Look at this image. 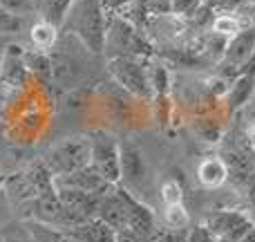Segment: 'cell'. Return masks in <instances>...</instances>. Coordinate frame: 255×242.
I'll list each match as a JSON object with an SVG mask.
<instances>
[{
	"label": "cell",
	"instance_id": "277c9868",
	"mask_svg": "<svg viewBox=\"0 0 255 242\" xmlns=\"http://www.w3.org/2000/svg\"><path fill=\"white\" fill-rule=\"evenodd\" d=\"M148 58H108V70L112 79L139 99H152V88L148 79Z\"/></svg>",
	"mask_w": 255,
	"mask_h": 242
},
{
	"label": "cell",
	"instance_id": "30bf717a",
	"mask_svg": "<svg viewBox=\"0 0 255 242\" xmlns=\"http://www.w3.org/2000/svg\"><path fill=\"white\" fill-rule=\"evenodd\" d=\"M124 198H126V229L152 240L154 231H157V222H154L152 209L145 207L143 202H139L126 186H124Z\"/></svg>",
	"mask_w": 255,
	"mask_h": 242
},
{
	"label": "cell",
	"instance_id": "ab89813d",
	"mask_svg": "<svg viewBox=\"0 0 255 242\" xmlns=\"http://www.w3.org/2000/svg\"><path fill=\"white\" fill-rule=\"evenodd\" d=\"M0 213H2V211H0Z\"/></svg>",
	"mask_w": 255,
	"mask_h": 242
},
{
	"label": "cell",
	"instance_id": "5bb4252c",
	"mask_svg": "<svg viewBox=\"0 0 255 242\" xmlns=\"http://www.w3.org/2000/svg\"><path fill=\"white\" fill-rule=\"evenodd\" d=\"M65 234L79 242H115V229H110L99 218H90L81 225L70 227V229H65Z\"/></svg>",
	"mask_w": 255,
	"mask_h": 242
},
{
	"label": "cell",
	"instance_id": "2e32d148",
	"mask_svg": "<svg viewBox=\"0 0 255 242\" xmlns=\"http://www.w3.org/2000/svg\"><path fill=\"white\" fill-rule=\"evenodd\" d=\"M255 90V76L253 74H240L233 79L229 92H226V103H229L231 112H238L242 108L249 106V101L253 99Z\"/></svg>",
	"mask_w": 255,
	"mask_h": 242
},
{
	"label": "cell",
	"instance_id": "4dcf8cb0",
	"mask_svg": "<svg viewBox=\"0 0 255 242\" xmlns=\"http://www.w3.org/2000/svg\"><path fill=\"white\" fill-rule=\"evenodd\" d=\"M186 242H217V240H215V236L206 229V225L202 222V225L188 229V240Z\"/></svg>",
	"mask_w": 255,
	"mask_h": 242
},
{
	"label": "cell",
	"instance_id": "f1b7e54d",
	"mask_svg": "<svg viewBox=\"0 0 255 242\" xmlns=\"http://www.w3.org/2000/svg\"><path fill=\"white\" fill-rule=\"evenodd\" d=\"M20 29H22V18L0 9V36L16 34V31H20Z\"/></svg>",
	"mask_w": 255,
	"mask_h": 242
},
{
	"label": "cell",
	"instance_id": "44dd1931",
	"mask_svg": "<svg viewBox=\"0 0 255 242\" xmlns=\"http://www.w3.org/2000/svg\"><path fill=\"white\" fill-rule=\"evenodd\" d=\"M25 67L31 76L52 81V58H49V52L25 49Z\"/></svg>",
	"mask_w": 255,
	"mask_h": 242
},
{
	"label": "cell",
	"instance_id": "4fadbf2b",
	"mask_svg": "<svg viewBox=\"0 0 255 242\" xmlns=\"http://www.w3.org/2000/svg\"><path fill=\"white\" fill-rule=\"evenodd\" d=\"M56 195L63 207L74 211L83 220H90V218L97 216V204L101 195L85 193V191H76V189H63V186H56Z\"/></svg>",
	"mask_w": 255,
	"mask_h": 242
},
{
	"label": "cell",
	"instance_id": "d6a6232c",
	"mask_svg": "<svg viewBox=\"0 0 255 242\" xmlns=\"http://www.w3.org/2000/svg\"><path fill=\"white\" fill-rule=\"evenodd\" d=\"M240 74H253L255 76V49H253V54L249 56V61L242 65V70H240Z\"/></svg>",
	"mask_w": 255,
	"mask_h": 242
},
{
	"label": "cell",
	"instance_id": "8992f818",
	"mask_svg": "<svg viewBox=\"0 0 255 242\" xmlns=\"http://www.w3.org/2000/svg\"><path fill=\"white\" fill-rule=\"evenodd\" d=\"M90 146H92V155H90V164L99 171V175L110 184H119L121 180V168H119V141L115 137L106 135V132H97L90 137Z\"/></svg>",
	"mask_w": 255,
	"mask_h": 242
},
{
	"label": "cell",
	"instance_id": "ba28073f",
	"mask_svg": "<svg viewBox=\"0 0 255 242\" xmlns=\"http://www.w3.org/2000/svg\"><path fill=\"white\" fill-rule=\"evenodd\" d=\"M27 79H29V72L25 67V49L16 43H9L0 63V90L18 92L25 88Z\"/></svg>",
	"mask_w": 255,
	"mask_h": 242
},
{
	"label": "cell",
	"instance_id": "8fae6325",
	"mask_svg": "<svg viewBox=\"0 0 255 242\" xmlns=\"http://www.w3.org/2000/svg\"><path fill=\"white\" fill-rule=\"evenodd\" d=\"M54 184L63 186V189H76V191H85V193H94V195H103L110 189V182H106L99 171L90 164L85 168H79L74 173H67V175H58L54 177Z\"/></svg>",
	"mask_w": 255,
	"mask_h": 242
},
{
	"label": "cell",
	"instance_id": "f546056e",
	"mask_svg": "<svg viewBox=\"0 0 255 242\" xmlns=\"http://www.w3.org/2000/svg\"><path fill=\"white\" fill-rule=\"evenodd\" d=\"M145 7L152 18L168 16V13H172V0H145Z\"/></svg>",
	"mask_w": 255,
	"mask_h": 242
},
{
	"label": "cell",
	"instance_id": "7402d4cb",
	"mask_svg": "<svg viewBox=\"0 0 255 242\" xmlns=\"http://www.w3.org/2000/svg\"><path fill=\"white\" fill-rule=\"evenodd\" d=\"M226 45H229V38L217 31H204L202 34V56H206L208 61L213 63H220L224 58V52H226Z\"/></svg>",
	"mask_w": 255,
	"mask_h": 242
},
{
	"label": "cell",
	"instance_id": "1f68e13d",
	"mask_svg": "<svg viewBox=\"0 0 255 242\" xmlns=\"http://www.w3.org/2000/svg\"><path fill=\"white\" fill-rule=\"evenodd\" d=\"M115 242H152V240L143 238V236L134 234L130 229H119V231H115Z\"/></svg>",
	"mask_w": 255,
	"mask_h": 242
},
{
	"label": "cell",
	"instance_id": "5b68a950",
	"mask_svg": "<svg viewBox=\"0 0 255 242\" xmlns=\"http://www.w3.org/2000/svg\"><path fill=\"white\" fill-rule=\"evenodd\" d=\"M204 225L215 236L217 242H240L255 225V220L240 209H217L206 213Z\"/></svg>",
	"mask_w": 255,
	"mask_h": 242
},
{
	"label": "cell",
	"instance_id": "6da1fadb",
	"mask_svg": "<svg viewBox=\"0 0 255 242\" xmlns=\"http://www.w3.org/2000/svg\"><path fill=\"white\" fill-rule=\"evenodd\" d=\"M106 0H74L63 20V31L74 36L90 54L101 56L108 29Z\"/></svg>",
	"mask_w": 255,
	"mask_h": 242
},
{
	"label": "cell",
	"instance_id": "f35d334b",
	"mask_svg": "<svg viewBox=\"0 0 255 242\" xmlns=\"http://www.w3.org/2000/svg\"><path fill=\"white\" fill-rule=\"evenodd\" d=\"M253 99H255V90H253Z\"/></svg>",
	"mask_w": 255,
	"mask_h": 242
},
{
	"label": "cell",
	"instance_id": "cb8c5ba5",
	"mask_svg": "<svg viewBox=\"0 0 255 242\" xmlns=\"http://www.w3.org/2000/svg\"><path fill=\"white\" fill-rule=\"evenodd\" d=\"M193 130H195V135H197L202 141H211V144L220 141V137H222V128L217 126L215 121H211V119H199V121H195Z\"/></svg>",
	"mask_w": 255,
	"mask_h": 242
},
{
	"label": "cell",
	"instance_id": "52a82bcc",
	"mask_svg": "<svg viewBox=\"0 0 255 242\" xmlns=\"http://www.w3.org/2000/svg\"><path fill=\"white\" fill-rule=\"evenodd\" d=\"M255 49V27H247L240 34L231 36L229 45H226L224 58L220 61V74L233 81L235 76H240L242 65L249 61V56Z\"/></svg>",
	"mask_w": 255,
	"mask_h": 242
},
{
	"label": "cell",
	"instance_id": "3957f363",
	"mask_svg": "<svg viewBox=\"0 0 255 242\" xmlns=\"http://www.w3.org/2000/svg\"><path fill=\"white\" fill-rule=\"evenodd\" d=\"M90 155H92L90 137L76 135L52 146L47 150V155L43 157V162L52 171V175L58 177V175H67V173H74L79 168L90 166Z\"/></svg>",
	"mask_w": 255,
	"mask_h": 242
},
{
	"label": "cell",
	"instance_id": "7c38bea8",
	"mask_svg": "<svg viewBox=\"0 0 255 242\" xmlns=\"http://www.w3.org/2000/svg\"><path fill=\"white\" fill-rule=\"evenodd\" d=\"M119 168H121L119 184H141L145 180L143 155L134 144L126 141V144L119 146Z\"/></svg>",
	"mask_w": 255,
	"mask_h": 242
},
{
	"label": "cell",
	"instance_id": "7a4b0ae2",
	"mask_svg": "<svg viewBox=\"0 0 255 242\" xmlns=\"http://www.w3.org/2000/svg\"><path fill=\"white\" fill-rule=\"evenodd\" d=\"M152 52V40L132 22L117 13L108 18L106 43H103V54L108 58H150Z\"/></svg>",
	"mask_w": 255,
	"mask_h": 242
},
{
	"label": "cell",
	"instance_id": "e0dca14e",
	"mask_svg": "<svg viewBox=\"0 0 255 242\" xmlns=\"http://www.w3.org/2000/svg\"><path fill=\"white\" fill-rule=\"evenodd\" d=\"M74 0H34V13L38 20H45L54 27H61Z\"/></svg>",
	"mask_w": 255,
	"mask_h": 242
},
{
	"label": "cell",
	"instance_id": "9c48e42d",
	"mask_svg": "<svg viewBox=\"0 0 255 242\" xmlns=\"http://www.w3.org/2000/svg\"><path fill=\"white\" fill-rule=\"evenodd\" d=\"M101 222H106L110 229L119 231L126 229V198H124V186L112 184L106 193L99 198L97 204V216Z\"/></svg>",
	"mask_w": 255,
	"mask_h": 242
},
{
	"label": "cell",
	"instance_id": "836d02e7",
	"mask_svg": "<svg viewBox=\"0 0 255 242\" xmlns=\"http://www.w3.org/2000/svg\"><path fill=\"white\" fill-rule=\"evenodd\" d=\"M247 141H249V146L255 150V117L251 119V123L247 126Z\"/></svg>",
	"mask_w": 255,
	"mask_h": 242
},
{
	"label": "cell",
	"instance_id": "83f0119b",
	"mask_svg": "<svg viewBox=\"0 0 255 242\" xmlns=\"http://www.w3.org/2000/svg\"><path fill=\"white\" fill-rule=\"evenodd\" d=\"M202 4L204 0H172V13L179 18H193Z\"/></svg>",
	"mask_w": 255,
	"mask_h": 242
},
{
	"label": "cell",
	"instance_id": "ac0fdd59",
	"mask_svg": "<svg viewBox=\"0 0 255 242\" xmlns=\"http://www.w3.org/2000/svg\"><path fill=\"white\" fill-rule=\"evenodd\" d=\"M25 177L31 182V186L36 189V195H49L56 193V184H54V175L47 166H45L43 159L34 162L29 168L25 171Z\"/></svg>",
	"mask_w": 255,
	"mask_h": 242
},
{
	"label": "cell",
	"instance_id": "d6986e66",
	"mask_svg": "<svg viewBox=\"0 0 255 242\" xmlns=\"http://www.w3.org/2000/svg\"><path fill=\"white\" fill-rule=\"evenodd\" d=\"M29 40H31V47L34 49L49 52V49H54L58 43V27L49 25V22H45V20H36L34 25L29 27Z\"/></svg>",
	"mask_w": 255,
	"mask_h": 242
},
{
	"label": "cell",
	"instance_id": "8d00e7d4",
	"mask_svg": "<svg viewBox=\"0 0 255 242\" xmlns=\"http://www.w3.org/2000/svg\"><path fill=\"white\" fill-rule=\"evenodd\" d=\"M4 184H7V175L0 173V198H2V193H4Z\"/></svg>",
	"mask_w": 255,
	"mask_h": 242
},
{
	"label": "cell",
	"instance_id": "e575fe53",
	"mask_svg": "<svg viewBox=\"0 0 255 242\" xmlns=\"http://www.w3.org/2000/svg\"><path fill=\"white\" fill-rule=\"evenodd\" d=\"M11 43L9 40V36H0V63H2V56H4V49H7V45Z\"/></svg>",
	"mask_w": 255,
	"mask_h": 242
},
{
	"label": "cell",
	"instance_id": "603a6c76",
	"mask_svg": "<svg viewBox=\"0 0 255 242\" xmlns=\"http://www.w3.org/2000/svg\"><path fill=\"white\" fill-rule=\"evenodd\" d=\"M163 220H166L168 229H188V225H190V216L186 211L184 202L163 207Z\"/></svg>",
	"mask_w": 255,
	"mask_h": 242
},
{
	"label": "cell",
	"instance_id": "4316f807",
	"mask_svg": "<svg viewBox=\"0 0 255 242\" xmlns=\"http://www.w3.org/2000/svg\"><path fill=\"white\" fill-rule=\"evenodd\" d=\"M0 9L22 18L34 11V0H0Z\"/></svg>",
	"mask_w": 255,
	"mask_h": 242
},
{
	"label": "cell",
	"instance_id": "d590c367",
	"mask_svg": "<svg viewBox=\"0 0 255 242\" xmlns=\"http://www.w3.org/2000/svg\"><path fill=\"white\" fill-rule=\"evenodd\" d=\"M240 242H255V225H253L251 229L247 231V236H244V238L240 240Z\"/></svg>",
	"mask_w": 255,
	"mask_h": 242
},
{
	"label": "cell",
	"instance_id": "ffe728a7",
	"mask_svg": "<svg viewBox=\"0 0 255 242\" xmlns=\"http://www.w3.org/2000/svg\"><path fill=\"white\" fill-rule=\"evenodd\" d=\"M247 27H251V22L247 18L238 16V13H215L211 18V31H217V34L226 36V38L240 34Z\"/></svg>",
	"mask_w": 255,
	"mask_h": 242
},
{
	"label": "cell",
	"instance_id": "d4e9b609",
	"mask_svg": "<svg viewBox=\"0 0 255 242\" xmlns=\"http://www.w3.org/2000/svg\"><path fill=\"white\" fill-rule=\"evenodd\" d=\"M247 2L249 0H204V7L211 9L213 13H235Z\"/></svg>",
	"mask_w": 255,
	"mask_h": 242
},
{
	"label": "cell",
	"instance_id": "9a60e30c",
	"mask_svg": "<svg viewBox=\"0 0 255 242\" xmlns=\"http://www.w3.org/2000/svg\"><path fill=\"white\" fill-rule=\"evenodd\" d=\"M197 180L204 189H220L229 182V171L222 157H206L197 166Z\"/></svg>",
	"mask_w": 255,
	"mask_h": 242
},
{
	"label": "cell",
	"instance_id": "74e56055",
	"mask_svg": "<svg viewBox=\"0 0 255 242\" xmlns=\"http://www.w3.org/2000/svg\"><path fill=\"white\" fill-rule=\"evenodd\" d=\"M2 242H25V240L18 238V236H7V238H4Z\"/></svg>",
	"mask_w": 255,
	"mask_h": 242
},
{
	"label": "cell",
	"instance_id": "484cf974",
	"mask_svg": "<svg viewBox=\"0 0 255 242\" xmlns=\"http://www.w3.org/2000/svg\"><path fill=\"white\" fill-rule=\"evenodd\" d=\"M161 202H163V207L184 202V191H181L179 182H175V180L163 182V186H161Z\"/></svg>",
	"mask_w": 255,
	"mask_h": 242
}]
</instances>
